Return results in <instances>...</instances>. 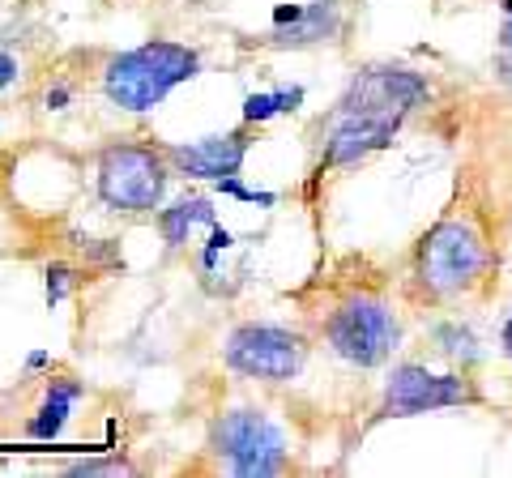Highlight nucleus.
Instances as JSON below:
<instances>
[{"label": "nucleus", "instance_id": "1", "mask_svg": "<svg viewBox=\"0 0 512 478\" xmlns=\"http://www.w3.org/2000/svg\"><path fill=\"white\" fill-rule=\"evenodd\" d=\"M201 73V56L184 43L150 39L107 60L103 69V94L120 111H154L175 86L192 82Z\"/></svg>", "mask_w": 512, "mask_h": 478}, {"label": "nucleus", "instance_id": "2", "mask_svg": "<svg viewBox=\"0 0 512 478\" xmlns=\"http://www.w3.org/2000/svg\"><path fill=\"white\" fill-rule=\"evenodd\" d=\"M171 163L163 150L141 146V141H116L99 154V171H94V188L99 201L116 214H150L167 193Z\"/></svg>", "mask_w": 512, "mask_h": 478}, {"label": "nucleus", "instance_id": "3", "mask_svg": "<svg viewBox=\"0 0 512 478\" xmlns=\"http://www.w3.org/2000/svg\"><path fill=\"white\" fill-rule=\"evenodd\" d=\"M487 265V248L466 218H444L436 222L414 257V278L431 299H453L461 291H470Z\"/></svg>", "mask_w": 512, "mask_h": 478}, {"label": "nucleus", "instance_id": "4", "mask_svg": "<svg viewBox=\"0 0 512 478\" xmlns=\"http://www.w3.org/2000/svg\"><path fill=\"white\" fill-rule=\"evenodd\" d=\"M210 453L235 478H274L286 470V440L265 410L235 406L210 427Z\"/></svg>", "mask_w": 512, "mask_h": 478}, {"label": "nucleus", "instance_id": "5", "mask_svg": "<svg viewBox=\"0 0 512 478\" xmlns=\"http://www.w3.org/2000/svg\"><path fill=\"white\" fill-rule=\"evenodd\" d=\"M325 342L333 355L355 363V368H380L397 350V342H402V325H397V316L384 299L350 295L346 304L329 312Z\"/></svg>", "mask_w": 512, "mask_h": 478}, {"label": "nucleus", "instance_id": "6", "mask_svg": "<svg viewBox=\"0 0 512 478\" xmlns=\"http://www.w3.org/2000/svg\"><path fill=\"white\" fill-rule=\"evenodd\" d=\"M303 359H308V342L282 325H239L231 329L227 346H222V363L248 380H295Z\"/></svg>", "mask_w": 512, "mask_h": 478}, {"label": "nucleus", "instance_id": "7", "mask_svg": "<svg viewBox=\"0 0 512 478\" xmlns=\"http://www.w3.org/2000/svg\"><path fill=\"white\" fill-rule=\"evenodd\" d=\"M427 82L414 69L402 65H367L355 73L338 99V116H372V120H397L402 124L414 107L427 99Z\"/></svg>", "mask_w": 512, "mask_h": 478}, {"label": "nucleus", "instance_id": "8", "mask_svg": "<svg viewBox=\"0 0 512 478\" xmlns=\"http://www.w3.org/2000/svg\"><path fill=\"white\" fill-rule=\"evenodd\" d=\"M478 402V393L470 380L461 376H440L427 372L419 363H402L384 380V402H380V419H410V414H427V410H448V406H470Z\"/></svg>", "mask_w": 512, "mask_h": 478}, {"label": "nucleus", "instance_id": "9", "mask_svg": "<svg viewBox=\"0 0 512 478\" xmlns=\"http://www.w3.org/2000/svg\"><path fill=\"white\" fill-rule=\"evenodd\" d=\"M248 150H252V137L244 129H231L218 137L188 141V146H167L163 154L175 175H188V180H222V175H239Z\"/></svg>", "mask_w": 512, "mask_h": 478}, {"label": "nucleus", "instance_id": "10", "mask_svg": "<svg viewBox=\"0 0 512 478\" xmlns=\"http://www.w3.org/2000/svg\"><path fill=\"white\" fill-rule=\"evenodd\" d=\"M397 129H402L397 120L338 116V111H333V124H329V133H325V150H320L316 171L325 175V171H333V167L359 163V158H367V154H376V150L389 146V141L397 137Z\"/></svg>", "mask_w": 512, "mask_h": 478}, {"label": "nucleus", "instance_id": "11", "mask_svg": "<svg viewBox=\"0 0 512 478\" xmlns=\"http://www.w3.org/2000/svg\"><path fill=\"white\" fill-rule=\"evenodd\" d=\"M342 35V5L338 0H312L303 18L291 26H274L265 35L269 47H312V43H333Z\"/></svg>", "mask_w": 512, "mask_h": 478}, {"label": "nucleus", "instance_id": "12", "mask_svg": "<svg viewBox=\"0 0 512 478\" xmlns=\"http://www.w3.org/2000/svg\"><path fill=\"white\" fill-rule=\"evenodd\" d=\"M86 397V385L77 376H56L47 380V393H43V406L39 414L26 423V436L30 440H56L64 432V423H69V410Z\"/></svg>", "mask_w": 512, "mask_h": 478}, {"label": "nucleus", "instance_id": "13", "mask_svg": "<svg viewBox=\"0 0 512 478\" xmlns=\"http://www.w3.org/2000/svg\"><path fill=\"white\" fill-rule=\"evenodd\" d=\"M214 222H218V210L210 197H180L175 205H167V210H158L154 227L167 239V248H180V244H188L192 227H214Z\"/></svg>", "mask_w": 512, "mask_h": 478}, {"label": "nucleus", "instance_id": "14", "mask_svg": "<svg viewBox=\"0 0 512 478\" xmlns=\"http://www.w3.org/2000/svg\"><path fill=\"white\" fill-rule=\"evenodd\" d=\"M436 346L444 350L448 359H461V363H474L478 359V338L470 333V325H440L436 329Z\"/></svg>", "mask_w": 512, "mask_h": 478}, {"label": "nucleus", "instance_id": "15", "mask_svg": "<svg viewBox=\"0 0 512 478\" xmlns=\"http://www.w3.org/2000/svg\"><path fill=\"white\" fill-rule=\"evenodd\" d=\"M73 286H77V269L69 261H47L43 269V295H47V308H60L64 299L73 295Z\"/></svg>", "mask_w": 512, "mask_h": 478}, {"label": "nucleus", "instance_id": "16", "mask_svg": "<svg viewBox=\"0 0 512 478\" xmlns=\"http://www.w3.org/2000/svg\"><path fill=\"white\" fill-rule=\"evenodd\" d=\"M64 474H77V478H99V474H133V461L124 457H82V461H69Z\"/></svg>", "mask_w": 512, "mask_h": 478}, {"label": "nucleus", "instance_id": "17", "mask_svg": "<svg viewBox=\"0 0 512 478\" xmlns=\"http://www.w3.org/2000/svg\"><path fill=\"white\" fill-rule=\"evenodd\" d=\"M274 116H282L278 90H261V94H248V99H244V124H265Z\"/></svg>", "mask_w": 512, "mask_h": 478}, {"label": "nucleus", "instance_id": "18", "mask_svg": "<svg viewBox=\"0 0 512 478\" xmlns=\"http://www.w3.org/2000/svg\"><path fill=\"white\" fill-rule=\"evenodd\" d=\"M73 239H77V248H82L90 261H99V265H120V244H116V239H86V235H73Z\"/></svg>", "mask_w": 512, "mask_h": 478}, {"label": "nucleus", "instance_id": "19", "mask_svg": "<svg viewBox=\"0 0 512 478\" xmlns=\"http://www.w3.org/2000/svg\"><path fill=\"white\" fill-rule=\"evenodd\" d=\"M231 244H235V235L214 222V227H210V244H205V252H201V265H205V269H214V265H218V252H227Z\"/></svg>", "mask_w": 512, "mask_h": 478}, {"label": "nucleus", "instance_id": "20", "mask_svg": "<svg viewBox=\"0 0 512 478\" xmlns=\"http://www.w3.org/2000/svg\"><path fill=\"white\" fill-rule=\"evenodd\" d=\"M43 103H47V111H64V107H69V103H73V90H69V86H64V82H60V86H52V90H47V94H43Z\"/></svg>", "mask_w": 512, "mask_h": 478}, {"label": "nucleus", "instance_id": "21", "mask_svg": "<svg viewBox=\"0 0 512 478\" xmlns=\"http://www.w3.org/2000/svg\"><path fill=\"white\" fill-rule=\"evenodd\" d=\"M18 82V56L0 52V86H13Z\"/></svg>", "mask_w": 512, "mask_h": 478}, {"label": "nucleus", "instance_id": "22", "mask_svg": "<svg viewBox=\"0 0 512 478\" xmlns=\"http://www.w3.org/2000/svg\"><path fill=\"white\" fill-rule=\"evenodd\" d=\"M303 9H308V5H278V9H274V26H291V22H299V18H303Z\"/></svg>", "mask_w": 512, "mask_h": 478}, {"label": "nucleus", "instance_id": "23", "mask_svg": "<svg viewBox=\"0 0 512 478\" xmlns=\"http://www.w3.org/2000/svg\"><path fill=\"white\" fill-rule=\"evenodd\" d=\"M495 73H500L504 86H512V52H500V60H495Z\"/></svg>", "mask_w": 512, "mask_h": 478}, {"label": "nucleus", "instance_id": "24", "mask_svg": "<svg viewBox=\"0 0 512 478\" xmlns=\"http://www.w3.org/2000/svg\"><path fill=\"white\" fill-rule=\"evenodd\" d=\"M47 363H52V359H47V350H30V355H26V372H39V368H47Z\"/></svg>", "mask_w": 512, "mask_h": 478}, {"label": "nucleus", "instance_id": "25", "mask_svg": "<svg viewBox=\"0 0 512 478\" xmlns=\"http://www.w3.org/2000/svg\"><path fill=\"white\" fill-rule=\"evenodd\" d=\"M500 52H512V18L500 26Z\"/></svg>", "mask_w": 512, "mask_h": 478}, {"label": "nucleus", "instance_id": "26", "mask_svg": "<svg viewBox=\"0 0 512 478\" xmlns=\"http://www.w3.org/2000/svg\"><path fill=\"white\" fill-rule=\"evenodd\" d=\"M500 342H504V355L512 359V312H508V321H504V338Z\"/></svg>", "mask_w": 512, "mask_h": 478}, {"label": "nucleus", "instance_id": "27", "mask_svg": "<svg viewBox=\"0 0 512 478\" xmlns=\"http://www.w3.org/2000/svg\"><path fill=\"white\" fill-rule=\"evenodd\" d=\"M500 9L508 13V18H512V0H500Z\"/></svg>", "mask_w": 512, "mask_h": 478}]
</instances>
